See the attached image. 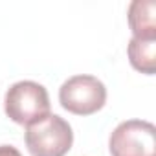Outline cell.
Listing matches in <instances>:
<instances>
[{
    "label": "cell",
    "instance_id": "obj_2",
    "mask_svg": "<svg viewBox=\"0 0 156 156\" xmlns=\"http://www.w3.org/2000/svg\"><path fill=\"white\" fill-rule=\"evenodd\" d=\"M24 140L31 156H66L73 143V130L61 116L48 114L26 129Z\"/></svg>",
    "mask_w": 156,
    "mask_h": 156
},
{
    "label": "cell",
    "instance_id": "obj_6",
    "mask_svg": "<svg viewBox=\"0 0 156 156\" xmlns=\"http://www.w3.org/2000/svg\"><path fill=\"white\" fill-rule=\"evenodd\" d=\"M129 61L134 70L145 73V75H154L156 72V41H140V39H130L127 46Z\"/></svg>",
    "mask_w": 156,
    "mask_h": 156
},
{
    "label": "cell",
    "instance_id": "obj_5",
    "mask_svg": "<svg viewBox=\"0 0 156 156\" xmlns=\"http://www.w3.org/2000/svg\"><path fill=\"white\" fill-rule=\"evenodd\" d=\"M129 26L132 37L140 41H156V2L134 0L129 6Z\"/></svg>",
    "mask_w": 156,
    "mask_h": 156
},
{
    "label": "cell",
    "instance_id": "obj_1",
    "mask_svg": "<svg viewBox=\"0 0 156 156\" xmlns=\"http://www.w3.org/2000/svg\"><path fill=\"white\" fill-rule=\"evenodd\" d=\"M4 110L17 125L30 127L50 114L48 90L35 81H19L6 92Z\"/></svg>",
    "mask_w": 156,
    "mask_h": 156
},
{
    "label": "cell",
    "instance_id": "obj_3",
    "mask_svg": "<svg viewBox=\"0 0 156 156\" xmlns=\"http://www.w3.org/2000/svg\"><path fill=\"white\" fill-rule=\"evenodd\" d=\"M59 103L75 116H92L107 103V88L94 75H73L59 88Z\"/></svg>",
    "mask_w": 156,
    "mask_h": 156
},
{
    "label": "cell",
    "instance_id": "obj_7",
    "mask_svg": "<svg viewBox=\"0 0 156 156\" xmlns=\"http://www.w3.org/2000/svg\"><path fill=\"white\" fill-rule=\"evenodd\" d=\"M0 156H22V154L13 145H0Z\"/></svg>",
    "mask_w": 156,
    "mask_h": 156
},
{
    "label": "cell",
    "instance_id": "obj_4",
    "mask_svg": "<svg viewBox=\"0 0 156 156\" xmlns=\"http://www.w3.org/2000/svg\"><path fill=\"white\" fill-rule=\"evenodd\" d=\"M110 156H156V127L145 119L119 123L108 138Z\"/></svg>",
    "mask_w": 156,
    "mask_h": 156
}]
</instances>
